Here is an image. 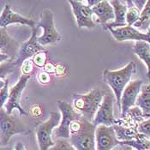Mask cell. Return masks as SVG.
<instances>
[{"label": "cell", "mask_w": 150, "mask_h": 150, "mask_svg": "<svg viewBox=\"0 0 150 150\" xmlns=\"http://www.w3.org/2000/svg\"><path fill=\"white\" fill-rule=\"evenodd\" d=\"M112 126L98 125L95 129V150H112L120 145Z\"/></svg>", "instance_id": "cell-10"}, {"label": "cell", "mask_w": 150, "mask_h": 150, "mask_svg": "<svg viewBox=\"0 0 150 150\" xmlns=\"http://www.w3.org/2000/svg\"><path fill=\"white\" fill-rule=\"evenodd\" d=\"M122 146V150H134L132 148L126 146V145H121Z\"/></svg>", "instance_id": "cell-41"}, {"label": "cell", "mask_w": 150, "mask_h": 150, "mask_svg": "<svg viewBox=\"0 0 150 150\" xmlns=\"http://www.w3.org/2000/svg\"><path fill=\"white\" fill-rule=\"evenodd\" d=\"M112 127L114 129L116 137L119 142H126V141L133 140L136 138L137 135V131L131 128L124 127L117 124L113 125Z\"/></svg>", "instance_id": "cell-23"}, {"label": "cell", "mask_w": 150, "mask_h": 150, "mask_svg": "<svg viewBox=\"0 0 150 150\" xmlns=\"http://www.w3.org/2000/svg\"><path fill=\"white\" fill-rule=\"evenodd\" d=\"M58 107L61 112L60 125L56 129L53 130V136L57 138L69 139V126L70 124L81 117L82 116L78 113L71 104L64 100H58Z\"/></svg>", "instance_id": "cell-7"}, {"label": "cell", "mask_w": 150, "mask_h": 150, "mask_svg": "<svg viewBox=\"0 0 150 150\" xmlns=\"http://www.w3.org/2000/svg\"><path fill=\"white\" fill-rule=\"evenodd\" d=\"M113 100L114 97L112 93H105L102 102L92 122L95 126H112L113 125H115L116 120L113 113Z\"/></svg>", "instance_id": "cell-9"}, {"label": "cell", "mask_w": 150, "mask_h": 150, "mask_svg": "<svg viewBox=\"0 0 150 150\" xmlns=\"http://www.w3.org/2000/svg\"><path fill=\"white\" fill-rule=\"evenodd\" d=\"M61 120V114L57 112L50 113L49 118L37 125L35 129L36 137L40 150H48L54 145L52 141V133L54 129L58 126Z\"/></svg>", "instance_id": "cell-6"}, {"label": "cell", "mask_w": 150, "mask_h": 150, "mask_svg": "<svg viewBox=\"0 0 150 150\" xmlns=\"http://www.w3.org/2000/svg\"><path fill=\"white\" fill-rule=\"evenodd\" d=\"M28 132V129L19 119L8 114L4 108L0 109V142L2 146L8 145L13 136Z\"/></svg>", "instance_id": "cell-4"}, {"label": "cell", "mask_w": 150, "mask_h": 150, "mask_svg": "<svg viewBox=\"0 0 150 150\" xmlns=\"http://www.w3.org/2000/svg\"><path fill=\"white\" fill-rule=\"evenodd\" d=\"M109 31L112 33L114 39L117 41L125 40H137V41H145L150 44V36L147 34H142L133 27L125 26L123 28H111Z\"/></svg>", "instance_id": "cell-15"}, {"label": "cell", "mask_w": 150, "mask_h": 150, "mask_svg": "<svg viewBox=\"0 0 150 150\" xmlns=\"http://www.w3.org/2000/svg\"><path fill=\"white\" fill-rule=\"evenodd\" d=\"M11 24H22L28 25L31 28H35V22L33 19L25 17L16 12L13 11L9 4H5L0 15V28H6L7 26Z\"/></svg>", "instance_id": "cell-14"}, {"label": "cell", "mask_w": 150, "mask_h": 150, "mask_svg": "<svg viewBox=\"0 0 150 150\" xmlns=\"http://www.w3.org/2000/svg\"><path fill=\"white\" fill-rule=\"evenodd\" d=\"M120 145H126L133 149L137 150H150V140L148 137L137 133L136 138L130 141L121 142Z\"/></svg>", "instance_id": "cell-22"}, {"label": "cell", "mask_w": 150, "mask_h": 150, "mask_svg": "<svg viewBox=\"0 0 150 150\" xmlns=\"http://www.w3.org/2000/svg\"><path fill=\"white\" fill-rule=\"evenodd\" d=\"M65 73H66V68L63 64H58L56 66V68H55V73H54V74H56V76H63L65 75Z\"/></svg>", "instance_id": "cell-34"}, {"label": "cell", "mask_w": 150, "mask_h": 150, "mask_svg": "<svg viewBox=\"0 0 150 150\" xmlns=\"http://www.w3.org/2000/svg\"><path fill=\"white\" fill-rule=\"evenodd\" d=\"M8 59H10L9 56H7L6 54H4V53H2V52H0V64H2L3 62L6 61V60H8Z\"/></svg>", "instance_id": "cell-39"}, {"label": "cell", "mask_w": 150, "mask_h": 150, "mask_svg": "<svg viewBox=\"0 0 150 150\" xmlns=\"http://www.w3.org/2000/svg\"><path fill=\"white\" fill-rule=\"evenodd\" d=\"M31 78V76H26L22 75L20 76V79L11 88H10L9 93V98L4 105V110L8 114H11L12 112L16 109L20 115L28 116V113L23 109L21 105V98H22V93L24 91V89L27 87V84Z\"/></svg>", "instance_id": "cell-8"}, {"label": "cell", "mask_w": 150, "mask_h": 150, "mask_svg": "<svg viewBox=\"0 0 150 150\" xmlns=\"http://www.w3.org/2000/svg\"><path fill=\"white\" fill-rule=\"evenodd\" d=\"M9 79L6 78L4 80V86L0 90V109H2L4 106V105L6 104L9 98Z\"/></svg>", "instance_id": "cell-28"}, {"label": "cell", "mask_w": 150, "mask_h": 150, "mask_svg": "<svg viewBox=\"0 0 150 150\" xmlns=\"http://www.w3.org/2000/svg\"><path fill=\"white\" fill-rule=\"evenodd\" d=\"M18 43L7 33L6 28H0V52L15 60L19 50Z\"/></svg>", "instance_id": "cell-17"}, {"label": "cell", "mask_w": 150, "mask_h": 150, "mask_svg": "<svg viewBox=\"0 0 150 150\" xmlns=\"http://www.w3.org/2000/svg\"><path fill=\"white\" fill-rule=\"evenodd\" d=\"M133 52L146 64L147 75L150 79V44L145 41H137L133 47Z\"/></svg>", "instance_id": "cell-20"}, {"label": "cell", "mask_w": 150, "mask_h": 150, "mask_svg": "<svg viewBox=\"0 0 150 150\" xmlns=\"http://www.w3.org/2000/svg\"><path fill=\"white\" fill-rule=\"evenodd\" d=\"M142 84L143 81L142 80H134L129 81L124 89L120 100V110L122 117H125L129 110L134 107V105H136V101L142 87Z\"/></svg>", "instance_id": "cell-12"}, {"label": "cell", "mask_w": 150, "mask_h": 150, "mask_svg": "<svg viewBox=\"0 0 150 150\" xmlns=\"http://www.w3.org/2000/svg\"><path fill=\"white\" fill-rule=\"evenodd\" d=\"M133 28L138 31H149L150 28V0L146 2V4L141 11L138 20L134 23Z\"/></svg>", "instance_id": "cell-21"}, {"label": "cell", "mask_w": 150, "mask_h": 150, "mask_svg": "<svg viewBox=\"0 0 150 150\" xmlns=\"http://www.w3.org/2000/svg\"><path fill=\"white\" fill-rule=\"evenodd\" d=\"M96 126L83 117L80 126L70 133L69 142L76 150H95Z\"/></svg>", "instance_id": "cell-3"}, {"label": "cell", "mask_w": 150, "mask_h": 150, "mask_svg": "<svg viewBox=\"0 0 150 150\" xmlns=\"http://www.w3.org/2000/svg\"><path fill=\"white\" fill-rule=\"evenodd\" d=\"M137 65L134 61H131L124 68L117 70L105 69L103 73V81L113 91L118 108H121L120 100L124 89L130 81L132 75L136 72Z\"/></svg>", "instance_id": "cell-1"}, {"label": "cell", "mask_w": 150, "mask_h": 150, "mask_svg": "<svg viewBox=\"0 0 150 150\" xmlns=\"http://www.w3.org/2000/svg\"><path fill=\"white\" fill-rule=\"evenodd\" d=\"M1 146H2V144H1V142H0V147H1Z\"/></svg>", "instance_id": "cell-44"}, {"label": "cell", "mask_w": 150, "mask_h": 150, "mask_svg": "<svg viewBox=\"0 0 150 150\" xmlns=\"http://www.w3.org/2000/svg\"><path fill=\"white\" fill-rule=\"evenodd\" d=\"M55 68L56 66L52 64V63H46V65L44 66V71L50 75L52 73H55Z\"/></svg>", "instance_id": "cell-35"}, {"label": "cell", "mask_w": 150, "mask_h": 150, "mask_svg": "<svg viewBox=\"0 0 150 150\" xmlns=\"http://www.w3.org/2000/svg\"><path fill=\"white\" fill-rule=\"evenodd\" d=\"M92 11L97 18L96 22L102 24L103 26L107 24L109 21L114 20V11L109 1H100L93 7Z\"/></svg>", "instance_id": "cell-18"}, {"label": "cell", "mask_w": 150, "mask_h": 150, "mask_svg": "<svg viewBox=\"0 0 150 150\" xmlns=\"http://www.w3.org/2000/svg\"><path fill=\"white\" fill-rule=\"evenodd\" d=\"M30 114L32 115V117H40L42 114V107L39 105H35L30 108Z\"/></svg>", "instance_id": "cell-33"}, {"label": "cell", "mask_w": 150, "mask_h": 150, "mask_svg": "<svg viewBox=\"0 0 150 150\" xmlns=\"http://www.w3.org/2000/svg\"><path fill=\"white\" fill-rule=\"evenodd\" d=\"M147 35H149L150 36V28L149 29V31H148V33H147Z\"/></svg>", "instance_id": "cell-43"}, {"label": "cell", "mask_w": 150, "mask_h": 150, "mask_svg": "<svg viewBox=\"0 0 150 150\" xmlns=\"http://www.w3.org/2000/svg\"><path fill=\"white\" fill-rule=\"evenodd\" d=\"M34 63L32 61V58H28L25 60L21 65V71L23 75L26 76H31V73L33 72L34 69Z\"/></svg>", "instance_id": "cell-30"}, {"label": "cell", "mask_w": 150, "mask_h": 150, "mask_svg": "<svg viewBox=\"0 0 150 150\" xmlns=\"http://www.w3.org/2000/svg\"><path fill=\"white\" fill-rule=\"evenodd\" d=\"M104 94V92L99 88H95L84 94L75 93L73 94V107L85 119L93 122Z\"/></svg>", "instance_id": "cell-2"}, {"label": "cell", "mask_w": 150, "mask_h": 150, "mask_svg": "<svg viewBox=\"0 0 150 150\" xmlns=\"http://www.w3.org/2000/svg\"><path fill=\"white\" fill-rule=\"evenodd\" d=\"M133 2V4L135 7H137L140 11H142V9L144 8L145 4H146V2L147 1H141V0H137V1H132Z\"/></svg>", "instance_id": "cell-36"}, {"label": "cell", "mask_w": 150, "mask_h": 150, "mask_svg": "<svg viewBox=\"0 0 150 150\" xmlns=\"http://www.w3.org/2000/svg\"><path fill=\"white\" fill-rule=\"evenodd\" d=\"M150 117V114H149V117Z\"/></svg>", "instance_id": "cell-45"}, {"label": "cell", "mask_w": 150, "mask_h": 150, "mask_svg": "<svg viewBox=\"0 0 150 150\" xmlns=\"http://www.w3.org/2000/svg\"><path fill=\"white\" fill-rule=\"evenodd\" d=\"M69 4L72 8V11L76 17V24L79 28H93L96 27L95 21L93 18V14L91 8L83 4L81 1L71 0L69 1Z\"/></svg>", "instance_id": "cell-13"}, {"label": "cell", "mask_w": 150, "mask_h": 150, "mask_svg": "<svg viewBox=\"0 0 150 150\" xmlns=\"http://www.w3.org/2000/svg\"><path fill=\"white\" fill-rule=\"evenodd\" d=\"M54 142V145L48 150H76L71 145L69 139L58 138Z\"/></svg>", "instance_id": "cell-26"}, {"label": "cell", "mask_w": 150, "mask_h": 150, "mask_svg": "<svg viewBox=\"0 0 150 150\" xmlns=\"http://www.w3.org/2000/svg\"><path fill=\"white\" fill-rule=\"evenodd\" d=\"M46 60H47V51L45 50L37 52L32 58L34 64L40 68H43L46 65Z\"/></svg>", "instance_id": "cell-27"}, {"label": "cell", "mask_w": 150, "mask_h": 150, "mask_svg": "<svg viewBox=\"0 0 150 150\" xmlns=\"http://www.w3.org/2000/svg\"><path fill=\"white\" fill-rule=\"evenodd\" d=\"M136 105L139 107L144 117H148L150 114V83L142 87Z\"/></svg>", "instance_id": "cell-19"}, {"label": "cell", "mask_w": 150, "mask_h": 150, "mask_svg": "<svg viewBox=\"0 0 150 150\" xmlns=\"http://www.w3.org/2000/svg\"><path fill=\"white\" fill-rule=\"evenodd\" d=\"M37 79H38L39 82L41 84H47L51 81V76L48 73L42 70L37 75Z\"/></svg>", "instance_id": "cell-32"}, {"label": "cell", "mask_w": 150, "mask_h": 150, "mask_svg": "<svg viewBox=\"0 0 150 150\" xmlns=\"http://www.w3.org/2000/svg\"><path fill=\"white\" fill-rule=\"evenodd\" d=\"M15 150H27V149L22 142H18L15 146Z\"/></svg>", "instance_id": "cell-38"}, {"label": "cell", "mask_w": 150, "mask_h": 150, "mask_svg": "<svg viewBox=\"0 0 150 150\" xmlns=\"http://www.w3.org/2000/svg\"><path fill=\"white\" fill-rule=\"evenodd\" d=\"M16 67V64L12 59H8L0 64V79L5 80L6 77L15 70Z\"/></svg>", "instance_id": "cell-24"}, {"label": "cell", "mask_w": 150, "mask_h": 150, "mask_svg": "<svg viewBox=\"0 0 150 150\" xmlns=\"http://www.w3.org/2000/svg\"><path fill=\"white\" fill-rule=\"evenodd\" d=\"M0 150H13L12 145H6V146H1L0 147Z\"/></svg>", "instance_id": "cell-40"}, {"label": "cell", "mask_w": 150, "mask_h": 150, "mask_svg": "<svg viewBox=\"0 0 150 150\" xmlns=\"http://www.w3.org/2000/svg\"><path fill=\"white\" fill-rule=\"evenodd\" d=\"M37 31H38L37 27L32 28V35L30 36V38L19 47L16 57L14 60L16 67L21 66L25 60L33 58V56L35 55L37 52L45 50V48L42 46H40L37 40L38 39Z\"/></svg>", "instance_id": "cell-11"}, {"label": "cell", "mask_w": 150, "mask_h": 150, "mask_svg": "<svg viewBox=\"0 0 150 150\" xmlns=\"http://www.w3.org/2000/svg\"><path fill=\"white\" fill-rule=\"evenodd\" d=\"M126 115H129L130 117H132L133 119H135V121H141L144 117L142 112V111H141V109L139 107H137V106L130 108L129 110V112H128Z\"/></svg>", "instance_id": "cell-31"}, {"label": "cell", "mask_w": 150, "mask_h": 150, "mask_svg": "<svg viewBox=\"0 0 150 150\" xmlns=\"http://www.w3.org/2000/svg\"><path fill=\"white\" fill-rule=\"evenodd\" d=\"M110 4L112 6L114 11V21L111 23L104 25L105 30H109L111 28H123L127 26L126 24V12H127V4L126 1L112 0L109 1Z\"/></svg>", "instance_id": "cell-16"}, {"label": "cell", "mask_w": 150, "mask_h": 150, "mask_svg": "<svg viewBox=\"0 0 150 150\" xmlns=\"http://www.w3.org/2000/svg\"><path fill=\"white\" fill-rule=\"evenodd\" d=\"M37 28L43 29V34L38 37L37 40L40 46L53 45L62 40V35L57 31L53 20V13L49 9H46L41 12L40 20L37 23Z\"/></svg>", "instance_id": "cell-5"}, {"label": "cell", "mask_w": 150, "mask_h": 150, "mask_svg": "<svg viewBox=\"0 0 150 150\" xmlns=\"http://www.w3.org/2000/svg\"><path fill=\"white\" fill-rule=\"evenodd\" d=\"M81 2H82L83 4H85L86 6H88V7L92 9L94 5H96L100 1L99 0H85V1H81Z\"/></svg>", "instance_id": "cell-37"}, {"label": "cell", "mask_w": 150, "mask_h": 150, "mask_svg": "<svg viewBox=\"0 0 150 150\" xmlns=\"http://www.w3.org/2000/svg\"><path fill=\"white\" fill-rule=\"evenodd\" d=\"M4 86V80H2V79H0V90L3 88V87Z\"/></svg>", "instance_id": "cell-42"}, {"label": "cell", "mask_w": 150, "mask_h": 150, "mask_svg": "<svg viewBox=\"0 0 150 150\" xmlns=\"http://www.w3.org/2000/svg\"><path fill=\"white\" fill-rule=\"evenodd\" d=\"M137 131L139 134L144 135L148 137H150V118L140 122L137 128Z\"/></svg>", "instance_id": "cell-29"}, {"label": "cell", "mask_w": 150, "mask_h": 150, "mask_svg": "<svg viewBox=\"0 0 150 150\" xmlns=\"http://www.w3.org/2000/svg\"><path fill=\"white\" fill-rule=\"evenodd\" d=\"M140 14H141V11L135 6L128 8L127 12H126V24H127V26L132 27L134 25V23L138 20Z\"/></svg>", "instance_id": "cell-25"}]
</instances>
